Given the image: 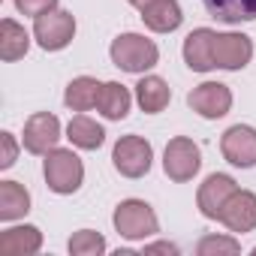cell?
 Listing matches in <instances>:
<instances>
[{"label":"cell","mask_w":256,"mask_h":256,"mask_svg":"<svg viewBox=\"0 0 256 256\" xmlns=\"http://www.w3.org/2000/svg\"><path fill=\"white\" fill-rule=\"evenodd\" d=\"M108 54H112V64H114L118 70L136 72V76H139V72H148V70L157 66V60H160L157 42L148 40V36H142V34H120V36H114Z\"/></svg>","instance_id":"obj_1"},{"label":"cell","mask_w":256,"mask_h":256,"mask_svg":"<svg viewBox=\"0 0 256 256\" xmlns=\"http://www.w3.org/2000/svg\"><path fill=\"white\" fill-rule=\"evenodd\" d=\"M42 175H46V184L52 193L70 196L84 181V163L78 160V154L72 148H52L42 160Z\"/></svg>","instance_id":"obj_2"},{"label":"cell","mask_w":256,"mask_h":256,"mask_svg":"<svg viewBox=\"0 0 256 256\" xmlns=\"http://www.w3.org/2000/svg\"><path fill=\"white\" fill-rule=\"evenodd\" d=\"M112 223H114L118 235L126 241H145V238H154L160 232V220H157L154 208L142 199H124L114 208Z\"/></svg>","instance_id":"obj_3"},{"label":"cell","mask_w":256,"mask_h":256,"mask_svg":"<svg viewBox=\"0 0 256 256\" xmlns=\"http://www.w3.org/2000/svg\"><path fill=\"white\" fill-rule=\"evenodd\" d=\"M112 163L124 178H145L154 163V148L142 136H120L114 142Z\"/></svg>","instance_id":"obj_4"},{"label":"cell","mask_w":256,"mask_h":256,"mask_svg":"<svg viewBox=\"0 0 256 256\" xmlns=\"http://www.w3.org/2000/svg\"><path fill=\"white\" fill-rule=\"evenodd\" d=\"M163 169L175 184H187L196 178V172L202 169V151L193 139L187 136H175L169 139L166 151H163Z\"/></svg>","instance_id":"obj_5"},{"label":"cell","mask_w":256,"mask_h":256,"mask_svg":"<svg viewBox=\"0 0 256 256\" xmlns=\"http://www.w3.org/2000/svg\"><path fill=\"white\" fill-rule=\"evenodd\" d=\"M76 36V18L72 12L64 10H52L40 18H34V40L40 42V48L46 52H60L72 42Z\"/></svg>","instance_id":"obj_6"},{"label":"cell","mask_w":256,"mask_h":256,"mask_svg":"<svg viewBox=\"0 0 256 256\" xmlns=\"http://www.w3.org/2000/svg\"><path fill=\"white\" fill-rule=\"evenodd\" d=\"M220 154L226 163L238 169H253L256 166V130L247 124H235L220 139Z\"/></svg>","instance_id":"obj_7"},{"label":"cell","mask_w":256,"mask_h":256,"mask_svg":"<svg viewBox=\"0 0 256 256\" xmlns=\"http://www.w3.org/2000/svg\"><path fill=\"white\" fill-rule=\"evenodd\" d=\"M22 142H24V151L40 154V157H46L52 148H58V142H60V120H58V114L34 112L28 118V124H24V139Z\"/></svg>","instance_id":"obj_8"},{"label":"cell","mask_w":256,"mask_h":256,"mask_svg":"<svg viewBox=\"0 0 256 256\" xmlns=\"http://www.w3.org/2000/svg\"><path fill=\"white\" fill-rule=\"evenodd\" d=\"M187 106L196 114H202L205 120H217V118L229 114V108H232V90L226 84H220V82H202V84H196L187 94Z\"/></svg>","instance_id":"obj_9"},{"label":"cell","mask_w":256,"mask_h":256,"mask_svg":"<svg viewBox=\"0 0 256 256\" xmlns=\"http://www.w3.org/2000/svg\"><path fill=\"white\" fill-rule=\"evenodd\" d=\"M229 232H238V235H244V232H253L256 229V193H250V190H235L229 199H226V205L220 208V217H217Z\"/></svg>","instance_id":"obj_10"},{"label":"cell","mask_w":256,"mask_h":256,"mask_svg":"<svg viewBox=\"0 0 256 256\" xmlns=\"http://www.w3.org/2000/svg\"><path fill=\"white\" fill-rule=\"evenodd\" d=\"M253 58V42L247 34H217L214 36V64L220 70H244Z\"/></svg>","instance_id":"obj_11"},{"label":"cell","mask_w":256,"mask_h":256,"mask_svg":"<svg viewBox=\"0 0 256 256\" xmlns=\"http://www.w3.org/2000/svg\"><path fill=\"white\" fill-rule=\"evenodd\" d=\"M235 190H238V184H235L232 175H223V172L208 175V178L199 184V193H196V205H199L202 217L217 220V217H220V208L226 205V199H229Z\"/></svg>","instance_id":"obj_12"},{"label":"cell","mask_w":256,"mask_h":256,"mask_svg":"<svg viewBox=\"0 0 256 256\" xmlns=\"http://www.w3.org/2000/svg\"><path fill=\"white\" fill-rule=\"evenodd\" d=\"M214 30L211 28H196L193 34H187L184 40V64L193 70V72H211L217 64H214Z\"/></svg>","instance_id":"obj_13"},{"label":"cell","mask_w":256,"mask_h":256,"mask_svg":"<svg viewBox=\"0 0 256 256\" xmlns=\"http://www.w3.org/2000/svg\"><path fill=\"white\" fill-rule=\"evenodd\" d=\"M42 247V232L36 226H12L0 232V256H34Z\"/></svg>","instance_id":"obj_14"},{"label":"cell","mask_w":256,"mask_h":256,"mask_svg":"<svg viewBox=\"0 0 256 256\" xmlns=\"http://www.w3.org/2000/svg\"><path fill=\"white\" fill-rule=\"evenodd\" d=\"M139 12H142L145 28L154 30V34H172V30H178L181 22H184V12H181V6H178V0H154V4H148V6L139 10Z\"/></svg>","instance_id":"obj_15"},{"label":"cell","mask_w":256,"mask_h":256,"mask_svg":"<svg viewBox=\"0 0 256 256\" xmlns=\"http://www.w3.org/2000/svg\"><path fill=\"white\" fill-rule=\"evenodd\" d=\"M172 100V88L160 78V76H145L136 84V102L142 106L145 114H160Z\"/></svg>","instance_id":"obj_16"},{"label":"cell","mask_w":256,"mask_h":256,"mask_svg":"<svg viewBox=\"0 0 256 256\" xmlns=\"http://www.w3.org/2000/svg\"><path fill=\"white\" fill-rule=\"evenodd\" d=\"M211 18L223 24H241L256 22V0H202Z\"/></svg>","instance_id":"obj_17"},{"label":"cell","mask_w":256,"mask_h":256,"mask_svg":"<svg viewBox=\"0 0 256 256\" xmlns=\"http://www.w3.org/2000/svg\"><path fill=\"white\" fill-rule=\"evenodd\" d=\"M130 106H133V94L130 88H124L120 82H106L102 84V94H100V114L108 118V120H124L130 114Z\"/></svg>","instance_id":"obj_18"},{"label":"cell","mask_w":256,"mask_h":256,"mask_svg":"<svg viewBox=\"0 0 256 256\" xmlns=\"http://www.w3.org/2000/svg\"><path fill=\"white\" fill-rule=\"evenodd\" d=\"M30 48V34L16 22V18H4L0 22V58L6 64L22 60Z\"/></svg>","instance_id":"obj_19"},{"label":"cell","mask_w":256,"mask_h":256,"mask_svg":"<svg viewBox=\"0 0 256 256\" xmlns=\"http://www.w3.org/2000/svg\"><path fill=\"white\" fill-rule=\"evenodd\" d=\"M100 94H102V84H100L96 78L78 76V78H72V82L66 84L64 102H66V108H72V112H90V108H96Z\"/></svg>","instance_id":"obj_20"},{"label":"cell","mask_w":256,"mask_h":256,"mask_svg":"<svg viewBox=\"0 0 256 256\" xmlns=\"http://www.w3.org/2000/svg\"><path fill=\"white\" fill-rule=\"evenodd\" d=\"M66 139L82 148V151H96L102 142H106V130L88 114H76L70 124H66Z\"/></svg>","instance_id":"obj_21"},{"label":"cell","mask_w":256,"mask_h":256,"mask_svg":"<svg viewBox=\"0 0 256 256\" xmlns=\"http://www.w3.org/2000/svg\"><path fill=\"white\" fill-rule=\"evenodd\" d=\"M30 211V193L18 181H0V220L12 223Z\"/></svg>","instance_id":"obj_22"},{"label":"cell","mask_w":256,"mask_h":256,"mask_svg":"<svg viewBox=\"0 0 256 256\" xmlns=\"http://www.w3.org/2000/svg\"><path fill=\"white\" fill-rule=\"evenodd\" d=\"M66 247L72 256H100V253H106V238L94 229H78Z\"/></svg>","instance_id":"obj_23"},{"label":"cell","mask_w":256,"mask_h":256,"mask_svg":"<svg viewBox=\"0 0 256 256\" xmlns=\"http://www.w3.org/2000/svg\"><path fill=\"white\" fill-rule=\"evenodd\" d=\"M196 253L199 256H235L241 253V241L232 235H205L196 244Z\"/></svg>","instance_id":"obj_24"},{"label":"cell","mask_w":256,"mask_h":256,"mask_svg":"<svg viewBox=\"0 0 256 256\" xmlns=\"http://www.w3.org/2000/svg\"><path fill=\"white\" fill-rule=\"evenodd\" d=\"M16 10L22 16H30V18H40L52 10H58V0H16Z\"/></svg>","instance_id":"obj_25"},{"label":"cell","mask_w":256,"mask_h":256,"mask_svg":"<svg viewBox=\"0 0 256 256\" xmlns=\"http://www.w3.org/2000/svg\"><path fill=\"white\" fill-rule=\"evenodd\" d=\"M0 145H4V154H0V169H10L16 166V157H18V142L12 133H0Z\"/></svg>","instance_id":"obj_26"},{"label":"cell","mask_w":256,"mask_h":256,"mask_svg":"<svg viewBox=\"0 0 256 256\" xmlns=\"http://www.w3.org/2000/svg\"><path fill=\"white\" fill-rule=\"evenodd\" d=\"M145 253H169V256H175L178 244H172V241H154V244H145Z\"/></svg>","instance_id":"obj_27"},{"label":"cell","mask_w":256,"mask_h":256,"mask_svg":"<svg viewBox=\"0 0 256 256\" xmlns=\"http://www.w3.org/2000/svg\"><path fill=\"white\" fill-rule=\"evenodd\" d=\"M126 4H130V6H136V10H145L148 4H154V0H126Z\"/></svg>","instance_id":"obj_28"}]
</instances>
